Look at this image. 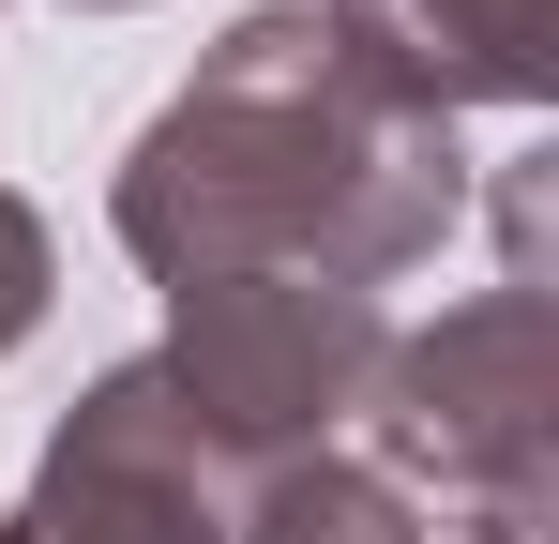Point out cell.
<instances>
[{
    "mask_svg": "<svg viewBox=\"0 0 559 544\" xmlns=\"http://www.w3.org/2000/svg\"><path fill=\"white\" fill-rule=\"evenodd\" d=\"M439 227H454V121L408 106L333 15H242L227 61L121 167V243L167 287H212V272L378 287Z\"/></svg>",
    "mask_w": 559,
    "mask_h": 544,
    "instance_id": "1",
    "label": "cell"
},
{
    "mask_svg": "<svg viewBox=\"0 0 559 544\" xmlns=\"http://www.w3.org/2000/svg\"><path fill=\"white\" fill-rule=\"evenodd\" d=\"M378 439L393 469H439L454 499H484V530H530L545 515V439H559V333L545 287H499L439 318L424 348L378 363Z\"/></svg>",
    "mask_w": 559,
    "mask_h": 544,
    "instance_id": "2",
    "label": "cell"
},
{
    "mask_svg": "<svg viewBox=\"0 0 559 544\" xmlns=\"http://www.w3.org/2000/svg\"><path fill=\"white\" fill-rule=\"evenodd\" d=\"M364 378H378V303L364 287H318V272H212V287H182L167 393H182L227 453L318 439Z\"/></svg>",
    "mask_w": 559,
    "mask_h": 544,
    "instance_id": "3",
    "label": "cell"
},
{
    "mask_svg": "<svg viewBox=\"0 0 559 544\" xmlns=\"http://www.w3.org/2000/svg\"><path fill=\"white\" fill-rule=\"evenodd\" d=\"M0 544H242L227 530V439L167 393V363H121L92 409L61 424L31 515Z\"/></svg>",
    "mask_w": 559,
    "mask_h": 544,
    "instance_id": "4",
    "label": "cell"
},
{
    "mask_svg": "<svg viewBox=\"0 0 559 544\" xmlns=\"http://www.w3.org/2000/svg\"><path fill=\"white\" fill-rule=\"evenodd\" d=\"M333 31L439 121L454 106H530L559 76V0H333Z\"/></svg>",
    "mask_w": 559,
    "mask_h": 544,
    "instance_id": "5",
    "label": "cell"
},
{
    "mask_svg": "<svg viewBox=\"0 0 559 544\" xmlns=\"http://www.w3.org/2000/svg\"><path fill=\"white\" fill-rule=\"evenodd\" d=\"M242 544H530V530H484V515H468V530H424L408 484H378V469H333V453H318V469H273V499L242 515Z\"/></svg>",
    "mask_w": 559,
    "mask_h": 544,
    "instance_id": "6",
    "label": "cell"
},
{
    "mask_svg": "<svg viewBox=\"0 0 559 544\" xmlns=\"http://www.w3.org/2000/svg\"><path fill=\"white\" fill-rule=\"evenodd\" d=\"M31 318H46V227H31V212L0 197V348H15Z\"/></svg>",
    "mask_w": 559,
    "mask_h": 544,
    "instance_id": "7",
    "label": "cell"
}]
</instances>
